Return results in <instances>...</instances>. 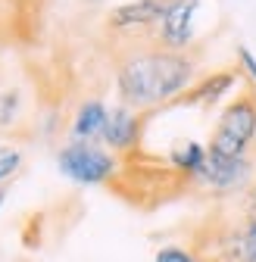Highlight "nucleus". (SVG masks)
I'll list each match as a JSON object with an SVG mask.
<instances>
[{
  "label": "nucleus",
  "instance_id": "nucleus-8",
  "mask_svg": "<svg viewBox=\"0 0 256 262\" xmlns=\"http://www.w3.org/2000/svg\"><path fill=\"white\" fill-rule=\"evenodd\" d=\"M110 150L116 153H128L135 150L138 141H141V116L132 110V106H113L110 116H106V125H103V138H100Z\"/></svg>",
  "mask_w": 256,
  "mask_h": 262
},
{
  "label": "nucleus",
  "instance_id": "nucleus-11",
  "mask_svg": "<svg viewBox=\"0 0 256 262\" xmlns=\"http://www.w3.org/2000/svg\"><path fill=\"white\" fill-rule=\"evenodd\" d=\"M206 156H209V150L200 141H184V144L172 147L169 162L175 166V172H181V175H187V178L197 181L203 175V169H206Z\"/></svg>",
  "mask_w": 256,
  "mask_h": 262
},
{
  "label": "nucleus",
  "instance_id": "nucleus-17",
  "mask_svg": "<svg viewBox=\"0 0 256 262\" xmlns=\"http://www.w3.org/2000/svg\"><path fill=\"white\" fill-rule=\"evenodd\" d=\"M0 206H4V187H0Z\"/></svg>",
  "mask_w": 256,
  "mask_h": 262
},
{
  "label": "nucleus",
  "instance_id": "nucleus-18",
  "mask_svg": "<svg viewBox=\"0 0 256 262\" xmlns=\"http://www.w3.org/2000/svg\"><path fill=\"white\" fill-rule=\"evenodd\" d=\"M253 150H256V141H253Z\"/></svg>",
  "mask_w": 256,
  "mask_h": 262
},
{
  "label": "nucleus",
  "instance_id": "nucleus-10",
  "mask_svg": "<svg viewBox=\"0 0 256 262\" xmlns=\"http://www.w3.org/2000/svg\"><path fill=\"white\" fill-rule=\"evenodd\" d=\"M106 116H110V106L103 100H84L72 119V141H81V144H97L103 138V125H106Z\"/></svg>",
  "mask_w": 256,
  "mask_h": 262
},
{
  "label": "nucleus",
  "instance_id": "nucleus-14",
  "mask_svg": "<svg viewBox=\"0 0 256 262\" xmlns=\"http://www.w3.org/2000/svg\"><path fill=\"white\" fill-rule=\"evenodd\" d=\"M241 222L250 225V228H256V181L241 196Z\"/></svg>",
  "mask_w": 256,
  "mask_h": 262
},
{
  "label": "nucleus",
  "instance_id": "nucleus-15",
  "mask_svg": "<svg viewBox=\"0 0 256 262\" xmlns=\"http://www.w3.org/2000/svg\"><path fill=\"white\" fill-rule=\"evenodd\" d=\"M238 66H241V72L256 84V53H253L247 44H241V47H238Z\"/></svg>",
  "mask_w": 256,
  "mask_h": 262
},
{
  "label": "nucleus",
  "instance_id": "nucleus-4",
  "mask_svg": "<svg viewBox=\"0 0 256 262\" xmlns=\"http://www.w3.org/2000/svg\"><path fill=\"white\" fill-rule=\"evenodd\" d=\"M209 150V147H206ZM200 184H206L216 193H234V190H247L253 184V159L250 156H222L212 153L206 156V169L197 178Z\"/></svg>",
  "mask_w": 256,
  "mask_h": 262
},
{
  "label": "nucleus",
  "instance_id": "nucleus-2",
  "mask_svg": "<svg viewBox=\"0 0 256 262\" xmlns=\"http://www.w3.org/2000/svg\"><path fill=\"white\" fill-rule=\"evenodd\" d=\"M253 141H256V91H244L241 97L222 106L206 147L222 156H247Z\"/></svg>",
  "mask_w": 256,
  "mask_h": 262
},
{
  "label": "nucleus",
  "instance_id": "nucleus-1",
  "mask_svg": "<svg viewBox=\"0 0 256 262\" xmlns=\"http://www.w3.org/2000/svg\"><path fill=\"white\" fill-rule=\"evenodd\" d=\"M197 66L187 53L181 50H166V47H153V50H138L128 53L119 69H116V91L119 100L132 110H153L163 106L175 97L187 94L194 88Z\"/></svg>",
  "mask_w": 256,
  "mask_h": 262
},
{
  "label": "nucleus",
  "instance_id": "nucleus-6",
  "mask_svg": "<svg viewBox=\"0 0 256 262\" xmlns=\"http://www.w3.org/2000/svg\"><path fill=\"white\" fill-rule=\"evenodd\" d=\"M172 0H128V4L116 7L106 16V25L113 31H144V28H156L163 22V16L169 13Z\"/></svg>",
  "mask_w": 256,
  "mask_h": 262
},
{
  "label": "nucleus",
  "instance_id": "nucleus-9",
  "mask_svg": "<svg viewBox=\"0 0 256 262\" xmlns=\"http://www.w3.org/2000/svg\"><path fill=\"white\" fill-rule=\"evenodd\" d=\"M216 262H256V228L250 225H231L222 228L212 244Z\"/></svg>",
  "mask_w": 256,
  "mask_h": 262
},
{
  "label": "nucleus",
  "instance_id": "nucleus-5",
  "mask_svg": "<svg viewBox=\"0 0 256 262\" xmlns=\"http://www.w3.org/2000/svg\"><path fill=\"white\" fill-rule=\"evenodd\" d=\"M197 13H200V0H172V7L163 16V22L153 28L156 44L166 47V50H184L194 41Z\"/></svg>",
  "mask_w": 256,
  "mask_h": 262
},
{
  "label": "nucleus",
  "instance_id": "nucleus-3",
  "mask_svg": "<svg viewBox=\"0 0 256 262\" xmlns=\"http://www.w3.org/2000/svg\"><path fill=\"white\" fill-rule=\"evenodd\" d=\"M56 166L75 184H103L116 175V156L100 144L72 141L56 153Z\"/></svg>",
  "mask_w": 256,
  "mask_h": 262
},
{
  "label": "nucleus",
  "instance_id": "nucleus-7",
  "mask_svg": "<svg viewBox=\"0 0 256 262\" xmlns=\"http://www.w3.org/2000/svg\"><path fill=\"white\" fill-rule=\"evenodd\" d=\"M241 78H244L241 66H238V69H219V72H212V75H203L187 94H181L178 100H181L184 106H216V103H222V100H225V97L238 88Z\"/></svg>",
  "mask_w": 256,
  "mask_h": 262
},
{
  "label": "nucleus",
  "instance_id": "nucleus-16",
  "mask_svg": "<svg viewBox=\"0 0 256 262\" xmlns=\"http://www.w3.org/2000/svg\"><path fill=\"white\" fill-rule=\"evenodd\" d=\"M16 106H19V94H16V91H10V94L0 97V125H10V122H13Z\"/></svg>",
  "mask_w": 256,
  "mask_h": 262
},
{
  "label": "nucleus",
  "instance_id": "nucleus-13",
  "mask_svg": "<svg viewBox=\"0 0 256 262\" xmlns=\"http://www.w3.org/2000/svg\"><path fill=\"white\" fill-rule=\"evenodd\" d=\"M153 262H200V256L190 253V250H184V247L169 244V247H159L156 250V259Z\"/></svg>",
  "mask_w": 256,
  "mask_h": 262
},
{
  "label": "nucleus",
  "instance_id": "nucleus-12",
  "mask_svg": "<svg viewBox=\"0 0 256 262\" xmlns=\"http://www.w3.org/2000/svg\"><path fill=\"white\" fill-rule=\"evenodd\" d=\"M22 166V150L13 144H0V184L10 181Z\"/></svg>",
  "mask_w": 256,
  "mask_h": 262
}]
</instances>
